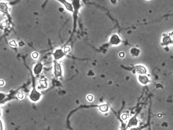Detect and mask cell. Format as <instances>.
<instances>
[{
    "label": "cell",
    "mask_w": 173,
    "mask_h": 130,
    "mask_svg": "<svg viewBox=\"0 0 173 130\" xmlns=\"http://www.w3.org/2000/svg\"><path fill=\"white\" fill-rule=\"evenodd\" d=\"M41 96H42V94L40 92H38L35 88L32 89L30 94H29V98L33 102H36L39 101Z\"/></svg>",
    "instance_id": "1"
},
{
    "label": "cell",
    "mask_w": 173,
    "mask_h": 130,
    "mask_svg": "<svg viewBox=\"0 0 173 130\" xmlns=\"http://www.w3.org/2000/svg\"><path fill=\"white\" fill-rule=\"evenodd\" d=\"M54 74L57 77H60L62 74V70L60 64L56 61L54 62Z\"/></svg>",
    "instance_id": "2"
},
{
    "label": "cell",
    "mask_w": 173,
    "mask_h": 130,
    "mask_svg": "<svg viewBox=\"0 0 173 130\" xmlns=\"http://www.w3.org/2000/svg\"><path fill=\"white\" fill-rule=\"evenodd\" d=\"M65 54L66 53L64 51V49H56V50L54 51V53L53 54V57L55 61H58V60H60L62 58L65 56Z\"/></svg>",
    "instance_id": "3"
},
{
    "label": "cell",
    "mask_w": 173,
    "mask_h": 130,
    "mask_svg": "<svg viewBox=\"0 0 173 130\" xmlns=\"http://www.w3.org/2000/svg\"><path fill=\"white\" fill-rule=\"evenodd\" d=\"M121 42V38L118 35H116V34L112 35V37H110V43L111 44L117 46V45H119Z\"/></svg>",
    "instance_id": "4"
},
{
    "label": "cell",
    "mask_w": 173,
    "mask_h": 130,
    "mask_svg": "<svg viewBox=\"0 0 173 130\" xmlns=\"http://www.w3.org/2000/svg\"><path fill=\"white\" fill-rule=\"evenodd\" d=\"M138 125V120L135 116H133L129 120L128 124H127V128H133V127H137Z\"/></svg>",
    "instance_id": "5"
},
{
    "label": "cell",
    "mask_w": 173,
    "mask_h": 130,
    "mask_svg": "<svg viewBox=\"0 0 173 130\" xmlns=\"http://www.w3.org/2000/svg\"><path fill=\"white\" fill-rule=\"evenodd\" d=\"M135 70L139 75H145V73H147V68L144 66L141 65H136L135 66Z\"/></svg>",
    "instance_id": "6"
},
{
    "label": "cell",
    "mask_w": 173,
    "mask_h": 130,
    "mask_svg": "<svg viewBox=\"0 0 173 130\" xmlns=\"http://www.w3.org/2000/svg\"><path fill=\"white\" fill-rule=\"evenodd\" d=\"M43 69V65L42 63H38L36 65H34L33 68V72L35 75H39L42 72Z\"/></svg>",
    "instance_id": "7"
},
{
    "label": "cell",
    "mask_w": 173,
    "mask_h": 130,
    "mask_svg": "<svg viewBox=\"0 0 173 130\" xmlns=\"http://www.w3.org/2000/svg\"><path fill=\"white\" fill-rule=\"evenodd\" d=\"M59 1L62 3V4L64 5L65 7H66V8L67 10H68V11H69V12H73V11H74V8H73V6L72 3H69L68 1H65V0H60Z\"/></svg>",
    "instance_id": "8"
},
{
    "label": "cell",
    "mask_w": 173,
    "mask_h": 130,
    "mask_svg": "<svg viewBox=\"0 0 173 130\" xmlns=\"http://www.w3.org/2000/svg\"><path fill=\"white\" fill-rule=\"evenodd\" d=\"M138 81L142 85H147L150 81L149 77L145 75H139L138 76Z\"/></svg>",
    "instance_id": "9"
},
{
    "label": "cell",
    "mask_w": 173,
    "mask_h": 130,
    "mask_svg": "<svg viewBox=\"0 0 173 130\" xmlns=\"http://www.w3.org/2000/svg\"><path fill=\"white\" fill-rule=\"evenodd\" d=\"M173 43V39L169 35H166L163 37L162 39V44L163 45H169Z\"/></svg>",
    "instance_id": "10"
},
{
    "label": "cell",
    "mask_w": 173,
    "mask_h": 130,
    "mask_svg": "<svg viewBox=\"0 0 173 130\" xmlns=\"http://www.w3.org/2000/svg\"><path fill=\"white\" fill-rule=\"evenodd\" d=\"M140 52H141L140 49H139L138 48H132L130 50V53L133 57H138L139 54H140Z\"/></svg>",
    "instance_id": "11"
},
{
    "label": "cell",
    "mask_w": 173,
    "mask_h": 130,
    "mask_svg": "<svg viewBox=\"0 0 173 130\" xmlns=\"http://www.w3.org/2000/svg\"><path fill=\"white\" fill-rule=\"evenodd\" d=\"M99 109L100 111L103 113H107L109 111V106L107 104H103V105H101L99 106Z\"/></svg>",
    "instance_id": "12"
},
{
    "label": "cell",
    "mask_w": 173,
    "mask_h": 130,
    "mask_svg": "<svg viewBox=\"0 0 173 130\" xmlns=\"http://www.w3.org/2000/svg\"><path fill=\"white\" fill-rule=\"evenodd\" d=\"M0 9L1 11L3 12H7L8 10V7L7 6V5L5 3L1 2L0 3Z\"/></svg>",
    "instance_id": "13"
},
{
    "label": "cell",
    "mask_w": 173,
    "mask_h": 130,
    "mask_svg": "<svg viewBox=\"0 0 173 130\" xmlns=\"http://www.w3.org/2000/svg\"><path fill=\"white\" fill-rule=\"evenodd\" d=\"M73 6V8L76 10H78L80 7V1H73L72 3Z\"/></svg>",
    "instance_id": "14"
},
{
    "label": "cell",
    "mask_w": 173,
    "mask_h": 130,
    "mask_svg": "<svg viewBox=\"0 0 173 130\" xmlns=\"http://www.w3.org/2000/svg\"><path fill=\"white\" fill-rule=\"evenodd\" d=\"M40 86L42 88H44V89H45V88L47 87V83L45 80H41L40 81Z\"/></svg>",
    "instance_id": "15"
},
{
    "label": "cell",
    "mask_w": 173,
    "mask_h": 130,
    "mask_svg": "<svg viewBox=\"0 0 173 130\" xmlns=\"http://www.w3.org/2000/svg\"><path fill=\"white\" fill-rule=\"evenodd\" d=\"M9 44H10V46H12V47H17V46H18V44H17V43H16V41H14V40H12V41H10V42H9Z\"/></svg>",
    "instance_id": "16"
},
{
    "label": "cell",
    "mask_w": 173,
    "mask_h": 130,
    "mask_svg": "<svg viewBox=\"0 0 173 130\" xmlns=\"http://www.w3.org/2000/svg\"><path fill=\"white\" fill-rule=\"evenodd\" d=\"M86 99H87V100H88L89 102H91L93 100V95H91V94H89V95H88L86 96Z\"/></svg>",
    "instance_id": "17"
},
{
    "label": "cell",
    "mask_w": 173,
    "mask_h": 130,
    "mask_svg": "<svg viewBox=\"0 0 173 130\" xmlns=\"http://www.w3.org/2000/svg\"><path fill=\"white\" fill-rule=\"evenodd\" d=\"M17 96H18V98L19 99V100H22L23 98H24V95H23V94L22 93V92L18 93V95H17Z\"/></svg>",
    "instance_id": "18"
},
{
    "label": "cell",
    "mask_w": 173,
    "mask_h": 130,
    "mask_svg": "<svg viewBox=\"0 0 173 130\" xmlns=\"http://www.w3.org/2000/svg\"><path fill=\"white\" fill-rule=\"evenodd\" d=\"M64 52L66 53H69V52L71 51V48L69 46H66L64 48Z\"/></svg>",
    "instance_id": "19"
},
{
    "label": "cell",
    "mask_w": 173,
    "mask_h": 130,
    "mask_svg": "<svg viewBox=\"0 0 173 130\" xmlns=\"http://www.w3.org/2000/svg\"><path fill=\"white\" fill-rule=\"evenodd\" d=\"M38 56H39V55H38V53H37V52H34V53H32V57L33 58V59H36L38 57Z\"/></svg>",
    "instance_id": "20"
},
{
    "label": "cell",
    "mask_w": 173,
    "mask_h": 130,
    "mask_svg": "<svg viewBox=\"0 0 173 130\" xmlns=\"http://www.w3.org/2000/svg\"><path fill=\"white\" fill-rule=\"evenodd\" d=\"M121 118L123 119V120H127L128 119V115L127 114H123L121 115Z\"/></svg>",
    "instance_id": "21"
},
{
    "label": "cell",
    "mask_w": 173,
    "mask_h": 130,
    "mask_svg": "<svg viewBox=\"0 0 173 130\" xmlns=\"http://www.w3.org/2000/svg\"><path fill=\"white\" fill-rule=\"evenodd\" d=\"M125 53H124V52H120V53H119V57H122V58L125 57Z\"/></svg>",
    "instance_id": "22"
},
{
    "label": "cell",
    "mask_w": 173,
    "mask_h": 130,
    "mask_svg": "<svg viewBox=\"0 0 173 130\" xmlns=\"http://www.w3.org/2000/svg\"><path fill=\"white\" fill-rule=\"evenodd\" d=\"M138 130V128H137V127H133V128H130V130Z\"/></svg>",
    "instance_id": "23"
},
{
    "label": "cell",
    "mask_w": 173,
    "mask_h": 130,
    "mask_svg": "<svg viewBox=\"0 0 173 130\" xmlns=\"http://www.w3.org/2000/svg\"><path fill=\"white\" fill-rule=\"evenodd\" d=\"M3 85H4V81H3V79H1V87H3Z\"/></svg>",
    "instance_id": "24"
},
{
    "label": "cell",
    "mask_w": 173,
    "mask_h": 130,
    "mask_svg": "<svg viewBox=\"0 0 173 130\" xmlns=\"http://www.w3.org/2000/svg\"><path fill=\"white\" fill-rule=\"evenodd\" d=\"M169 36H170V37H171V39H172L173 40V32H171V33L169 34Z\"/></svg>",
    "instance_id": "25"
},
{
    "label": "cell",
    "mask_w": 173,
    "mask_h": 130,
    "mask_svg": "<svg viewBox=\"0 0 173 130\" xmlns=\"http://www.w3.org/2000/svg\"><path fill=\"white\" fill-rule=\"evenodd\" d=\"M1 130H3V123H2V121H1Z\"/></svg>",
    "instance_id": "26"
},
{
    "label": "cell",
    "mask_w": 173,
    "mask_h": 130,
    "mask_svg": "<svg viewBox=\"0 0 173 130\" xmlns=\"http://www.w3.org/2000/svg\"><path fill=\"white\" fill-rule=\"evenodd\" d=\"M161 116V114H158V116H159V118H160V116Z\"/></svg>",
    "instance_id": "27"
},
{
    "label": "cell",
    "mask_w": 173,
    "mask_h": 130,
    "mask_svg": "<svg viewBox=\"0 0 173 130\" xmlns=\"http://www.w3.org/2000/svg\"></svg>",
    "instance_id": "28"
}]
</instances>
